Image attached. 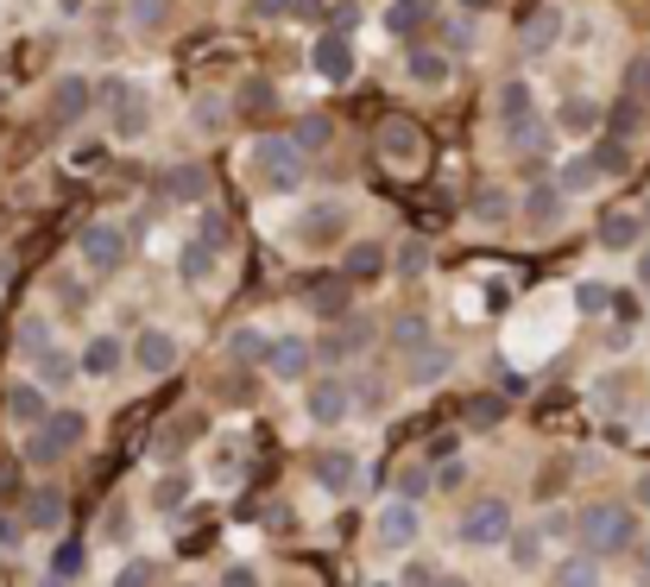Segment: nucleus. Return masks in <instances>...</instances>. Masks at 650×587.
I'll use <instances>...</instances> for the list:
<instances>
[{"label": "nucleus", "instance_id": "15", "mask_svg": "<svg viewBox=\"0 0 650 587\" xmlns=\"http://www.w3.org/2000/svg\"><path fill=\"white\" fill-rule=\"evenodd\" d=\"M600 247L607 253H644V216H631V209L607 216L600 221Z\"/></svg>", "mask_w": 650, "mask_h": 587}, {"label": "nucleus", "instance_id": "38", "mask_svg": "<svg viewBox=\"0 0 650 587\" xmlns=\"http://www.w3.org/2000/svg\"><path fill=\"white\" fill-rule=\"evenodd\" d=\"M183 493H190V480H183V474H171V480H158V487H152V506L171 511V506H183Z\"/></svg>", "mask_w": 650, "mask_h": 587}, {"label": "nucleus", "instance_id": "52", "mask_svg": "<svg viewBox=\"0 0 650 587\" xmlns=\"http://www.w3.org/2000/svg\"><path fill=\"white\" fill-rule=\"evenodd\" d=\"M480 216H487V221H499V216H506V196H493V190H487V196H480Z\"/></svg>", "mask_w": 650, "mask_h": 587}, {"label": "nucleus", "instance_id": "4", "mask_svg": "<svg viewBox=\"0 0 650 587\" xmlns=\"http://www.w3.org/2000/svg\"><path fill=\"white\" fill-rule=\"evenodd\" d=\"M499 127H506V139H512V152H537L543 120H537V96H531L524 77H512L506 89H499Z\"/></svg>", "mask_w": 650, "mask_h": 587}, {"label": "nucleus", "instance_id": "35", "mask_svg": "<svg viewBox=\"0 0 650 587\" xmlns=\"http://www.w3.org/2000/svg\"><path fill=\"white\" fill-rule=\"evenodd\" d=\"M574 310L581 316H600V310H612V291L600 285V278H588V285H574Z\"/></svg>", "mask_w": 650, "mask_h": 587}, {"label": "nucleus", "instance_id": "44", "mask_svg": "<svg viewBox=\"0 0 650 587\" xmlns=\"http://www.w3.org/2000/svg\"><path fill=\"white\" fill-rule=\"evenodd\" d=\"M423 266H430V247H404V253H398V272L404 278H423Z\"/></svg>", "mask_w": 650, "mask_h": 587}, {"label": "nucleus", "instance_id": "43", "mask_svg": "<svg viewBox=\"0 0 650 587\" xmlns=\"http://www.w3.org/2000/svg\"><path fill=\"white\" fill-rule=\"evenodd\" d=\"M202 266H216V253H209L202 240H190V247H183V278H202Z\"/></svg>", "mask_w": 650, "mask_h": 587}, {"label": "nucleus", "instance_id": "8", "mask_svg": "<svg viewBox=\"0 0 650 587\" xmlns=\"http://www.w3.org/2000/svg\"><path fill=\"white\" fill-rule=\"evenodd\" d=\"M101 101H108L114 139H146V127H152V101L139 96L133 82H108V89H101Z\"/></svg>", "mask_w": 650, "mask_h": 587}, {"label": "nucleus", "instance_id": "54", "mask_svg": "<svg viewBox=\"0 0 650 587\" xmlns=\"http://www.w3.org/2000/svg\"><path fill=\"white\" fill-rule=\"evenodd\" d=\"M638 285H644V291H650V247H644V253H638Z\"/></svg>", "mask_w": 650, "mask_h": 587}, {"label": "nucleus", "instance_id": "51", "mask_svg": "<svg viewBox=\"0 0 650 587\" xmlns=\"http://www.w3.org/2000/svg\"><path fill=\"white\" fill-rule=\"evenodd\" d=\"M197 127H221V101H197Z\"/></svg>", "mask_w": 650, "mask_h": 587}, {"label": "nucleus", "instance_id": "50", "mask_svg": "<svg viewBox=\"0 0 650 587\" xmlns=\"http://www.w3.org/2000/svg\"><path fill=\"white\" fill-rule=\"evenodd\" d=\"M221 587H259V575H253V568H228V575H221Z\"/></svg>", "mask_w": 650, "mask_h": 587}, {"label": "nucleus", "instance_id": "14", "mask_svg": "<svg viewBox=\"0 0 650 587\" xmlns=\"http://www.w3.org/2000/svg\"><path fill=\"white\" fill-rule=\"evenodd\" d=\"M417 530H423V518H417L411 499H392V506L379 511V544H386V549H411Z\"/></svg>", "mask_w": 650, "mask_h": 587}, {"label": "nucleus", "instance_id": "24", "mask_svg": "<svg viewBox=\"0 0 650 587\" xmlns=\"http://www.w3.org/2000/svg\"><path fill=\"white\" fill-rule=\"evenodd\" d=\"M379 146H386V158H398V165H411L417 152H423V139H417L411 120H386V133H379Z\"/></svg>", "mask_w": 650, "mask_h": 587}, {"label": "nucleus", "instance_id": "11", "mask_svg": "<svg viewBox=\"0 0 650 587\" xmlns=\"http://www.w3.org/2000/svg\"><path fill=\"white\" fill-rule=\"evenodd\" d=\"M127 341H120V335H89V341H82V354H77V367H82V379H114L120 367H127Z\"/></svg>", "mask_w": 650, "mask_h": 587}, {"label": "nucleus", "instance_id": "37", "mask_svg": "<svg viewBox=\"0 0 650 587\" xmlns=\"http://www.w3.org/2000/svg\"><path fill=\"white\" fill-rule=\"evenodd\" d=\"M234 360H272V341H266V335H253V329H240L234 335Z\"/></svg>", "mask_w": 650, "mask_h": 587}, {"label": "nucleus", "instance_id": "29", "mask_svg": "<svg viewBox=\"0 0 650 587\" xmlns=\"http://www.w3.org/2000/svg\"><path fill=\"white\" fill-rule=\"evenodd\" d=\"M556 587H600V563H593L588 549H581V556H569V563L556 568Z\"/></svg>", "mask_w": 650, "mask_h": 587}, {"label": "nucleus", "instance_id": "16", "mask_svg": "<svg viewBox=\"0 0 650 587\" xmlns=\"http://www.w3.org/2000/svg\"><path fill=\"white\" fill-rule=\"evenodd\" d=\"M310 360H316L310 335H284V341H272V360H266V367H272L278 379H310Z\"/></svg>", "mask_w": 650, "mask_h": 587}, {"label": "nucleus", "instance_id": "28", "mask_svg": "<svg viewBox=\"0 0 650 587\" xmlns=\"http://www.w3.org/2000/svg\"><path fill=\"white\" fill-rule=\"evenodd\" d=\"M442 372H449V348H417L411 354V386H430V379H442Z\"/></svg>", "mask_w": 650, "mask_h": 587}, {"label": "nucleus", "instance_id": "42", "mask_svg": "<svg viewBox=\"0 0 650 587\" xmlns=\"http://www.w3.org/2000/svg\"><path fill=\"white\" fill-rule=\"evenodd\" d=\"M197 240H202V247H209V253H221V247H228V221H221V216H202Z\"/></svg>", "mask_w": 650, "mask_h": 587}, {"label": "nucleus", "instance_id": "41", "mask_svg": "<svg viewBox=\"0 0 650 587\" xmlns=\"http://www.w3.org/2000/svg\"><path fill=\"white\" fill-rule=\"evenodd\" d=\"M329 133H336V127H329L322 115H310L303 127H297V146H310V152H316V146H329Z\"/></svg>", "mask_w": 650, "mask_h": 587}, {"label": "nucleus", "instance_id": "12", "mask_svg": "<svg viewBox=\"0 0 650 587\" xmlns=\"http://www.w3.org/2000/svg\"><path fill=\"white\" fill-rule=\"evenodd\" d=\"M310 70L329 82H348L354 77V44H348V32H322V39L310 44Z\"/></svg>", "mask_w": 650, "mask_h": 587}, {"label": "nucleus", "instance_id": "49", "mask_svg": "<svg viewBox=\"0 0 650 587\" xmlns=\"http://www.w3.org/2000/svg\"><path fill=\"white\" fill-rule=\"evenodd\" d=\"M436 575H442V568H430V563H411V568H404V587H436Z\"/></svg>", "mask_w": 650, "mask_h": 587}, {"label": "nucleus", "instance_id": "40", "mask_svg": "<svg viewBox=\"0 0 650 587\" xmlns=\"http://www.w3.org/2000/svg\"><path fill=\"white\" fill-rule=\"evenodd\" d=\"M626 101H638V108L650 101V58L631 63V77H626Z\"/></svg>", "mask_w": 650, "mask_h": 587}, {"label": "nucleus", "instance_id": "57", "mask_svg": "<svg viewBox=\"0 0 650 587\" xmlns=\"http://www.w3.org/2000/svg\"><path fill=\"white\" fill-rule=\"evenodd\" d=\"M13 537H20V530H13V525H0V544H13Z\"/></svg>", "mask_w": 650, "mask_h": 587}, {"label": "nucleus", "instance_id": "33", "mask_svg": "<svg viewBox=\"0 0 650 587\" xmlns=\"http://www.w3.org/2000/svg\"><path fill=\"white\" fill-rule=\"evenodd\" d=\"M499 417H506V398H493V391H487V398H468V424L473 430H499Z\"/></svg>", "mask_w": 650, "mask_h": 587}, {"label": "nucleus", "instance_id": "3", "mask_svg": "<svg viewBox=\"0 0 650 587\" xmlns=\"http://www.w3.org/2000/svg\"><path fill=\"white\" fill-rule=\"evenodd\" d=\"M247 177H253V190H297L303 183V146L297 139H253Z\"/></svg>", "mask_w": 650, "mask_h": 587}, {"label": "nucleus", "instance_id": "20", "mask_svg": "<svg viewBox=\"0 0 650 587\" xmlns=\"http://www.w3.org/2000/svg\"><path fill=\"white\" fill-rule=\"evenodd\" d=\"M20 525H26V530H58V525H63V493H58V487H32V493H26Z\"/></svg>", "mask_w": 650, "mask_h": 587}, {"label": "nucleus", "instance_id": "5", "mask_svg": "<svg viewBox=\"0 0 650 587\" xmlns=\"http://www.w3.org/2000/svg\"><path fill=\"white\" fill-rule=\"evenodd\" d=\"M77 253L89 272H120L127 266V253H133V240H127V228L120 221H89L77 235Z\"/></svg>", "mask_w": 650, "mask_h": 587}, {"label": "nucleus", "instance_id": "58", "mask_svg": "<svg viewBox=\"0 0 650 587\" xmlns=\"http://www.w3.org/2000/svg\"><path fill=\"white\" fill-rule=\"evenodd\" d=\"M468 7H487V0H468Z\"/></svg>", "mask_w": 650, "mask_h": 587}, {"label": "nucleus", "instance_id": "48", "mask_svg": "<svg viewBox=\"0 0 650 587\" xmlns=\"http://www.w3.org/2000/svg\"><path fill=\"white\" fill-rule=\"evenodd\" d=\"M152 581H158V568H152V563H133L127 575H120V587H152Z\"/></svg>", "mask_w": 650, "mask_h": 587}, {"label": "nucleus", "instance_id": "10", "mask_svg": "<svg viewBox=\"0 0 650 587\" xmlns=\"http://www.w3.org/2000/svg\"><path fill=\"white\" fill-rule=\"evenodd\" d=\"M310 474H316V487H322V493L348 499V493L360 487V455H348V449H322V455L310 461Z\"/></svg>", "mask_w": 650, "mask_h": 587}, {"label": "nucleus", "instance_id": "45", "mask_svg": "<svg viewBox=\"0 0 650 587\" xmlns=\"http://www.w3.org/2000/svg\"><path fill=\"white\" fill-rule=\"evenodd\" d=\"M297 0H253V20H291Z\"/></svg>", "mask_w": 650, "mask_h": 587}, {"label": "nucleus", "instance_id": "31", "mask_svg": "<svg viewBox=\"0 0 650 587\" xmlns=\"http://www.w3.org/2000/svg\"><path fill=\"white\" fill-rule=\"evenodd\" d=\"M593 165H600V177H626V165H631V146L626 139H600V146H593Z\"/></svg>", "mask_w": 650, "mask_h": 587}, {"label": "nucleus", "instance_id": "55", "mask_svg": "<svg viewBox=\"0 0 650 587\" xmlns=\"http://www.w3.org/2000/svg\"><path fill=\"white\" fill-rule=\"evenodd\" d=\"M638 506L650 511V474H638Z\"/></svg>", "mask_w": 650, "mask_h": 587}, {"label": "nucleus", "instance_id": "17", "mask_svg": "<svg viewBox=\"0 0 650 587\" xmlns=\"http://www.w3.org/2000/svg\"><path fill=\"white\" fill-rule=\"evenodd\" d=\"M430 20H436L430 0H392V13H386V32L411 44V39H423V32H430Z\"/></svg>", "mask_w": 650, "mask_h": 587}, {"label": "nucleus", "instance_id": "39", "mask_svg": "<svg viewBox=\"0 0 650 587\" xmlns=\"http://www.w3.org/2000/svg\"><path fill=\"white\" fill-rule=\"evenodd\" d=\"M164 190H171V196H183V202H190V196H202V190H209V177H202L197 165H183V171L171 177V183H164Z\"/></svg>", "mask_w": 650, "mask_h": 587}, {"label": "nucleus", "instance_id": "7", "mask_svg": "<svg viewBox=\"0 0 650 587\" xmlns=\"http://www.w3.org/2000/svg\"><path fill=\"white\" fill-rule=\"evenodd\" d=\"M348 411H354V391H348V379L322 372V379H310V386H303V417H310V424L336 430V424H341Z\"/></svg>", "mask_w": 650, "mask_h": 587}, {"label": "nucleus", "instance_id": "26", "mask_svg": "<svg viewBox=\"0 0 650 587\" xmlns=\"http://www.w3.org/2000/svg\"><path fill=\"white\" fill-rule=\"evenodd\" d=\"M70 379H82L77 354H63V348H44V354H39V386H70Z\"/></svg>", "mask_w": 650, "mask_h": 587}, {"label": "nucleus", "instance_id": "53", "mask_svg": "<svg viewBox=\"0 0 650 587\" xmlns=\"http://www.w3.org/2000/svg\"><path fill=\"white\" fill-rule=\"evenodd\" d=\"M631 556H638V575H631V581H644V587H650V544H644V549H631Z\"/></svg>", "mask_w": 650, "mask_h": 587}, {"label": "nucleus", "instance_id": "34", "mask_svg": "<svg viewBox=\"0 0 650 587\" xmlns=\"http://www.w3.org/2000/svg\"><path fill=\"white\" fill-rule=\"evenodd\" d=\"M392 341L404 354H417V348H430V322L423 316H398V329H392Z\"/></svg>", "mask_w": 650, "mask_h": 587}, {"label": "nucleus", "instance_id": "30", "mask_svg": "<svg viewBox=\"0 0 650 587\" xmlns=\"http://www.w3.org/2000/svg\"><path fill=\"white\" fill-rule=\"evenodd\" d=\"M506 549H512V563H518V568H537V563H543V530H537V525H518Z\"/></svg>", "mask_w": 650, "mask_h": 587}, {"label": "nucleus", "instance_id": "1", "mask_svg": "<svg viewBox=\"0 0 650 587\" xmlns=\"http://www.w3.org/2000/svg\"><path fill=\"white\" fill-rule=\"evenodd\" d=\"M574 537H581V549H588L593 563L631 556V549H638V511L619 506V499H593V506L574 518Z\"/></svg>", "mask_w": 650, "mask_h": 587}, {"label": "nucleus", "instance_id": "6", "mask_svg": "<svg viewBox=\"0 0 650 587\" xmlns=\"http://www.w3.org/2000/svg\"><path fill=\"white\" fill-rule=\"evenodd\" d=\"M82 436H89V417H82V411H51L39 430H32V461L51 468V461H63V455L77 449Z\"/></svg>", "mask_w": 650, "mask_h": 587}, {"label": "nucleus", "instance_id": "59", "mask_svg": "<svg viewBox=\"0 0 650 587\" xmlns=\"http://www.w3.org/2000/svg\"><path fill=\"white\" fill-rule=\"evenodd\" d=\"M644 228H650V209H644Z\"/></svg>", "mask_w": 650, "mask_h": 587}, {"label": "nucleus", "instance_id": "9", "mask_svg": "<svg viewBox=\"0 0 650 587\" xmlns=\"http://www.w3.org/2000/svg\"><path fill=\"white\" fill-rule=\"evenodd\" d=\"M341 235H348V202H336V196H329V202H310V209L297 216V240H303V247H329V240H341Z\"/></svg>", "mask_w": 650, "mask_h": 587}, {"label": "nucleus", "instance_id": "46", "mask_svg": "<svg viewBox=\"0 0 650 587\" xmlns=\"http://www.w3.org/2000/svg\"><path fill=\"white\" fill-rule=\"evenodd\" d=\"M133 20L152 32V26H164V0H133Z\"/></svg>", "mask_w": 650, "mask_h": 587}, {"label": "nucleus", "instance_id": "36", "mask_svg": "<svg viewBox=\"0 0 650 587\" xmlns=\"http://www.w3.org/2000/svg\"><path fill=\"white\" fill-rule=\"evenodd\" d=\"M430 487H436L430 468H404V474H398V499H411V506H417V499H423Z\"/></svg>", "mask_w": 650, "mask_h": 587}, {"label": "nucleus", "instance_id": "23", "mask_svg": "<svg viewBox=\"0 0 650 587\" xmlns=\"http://www.w3.org/2000/svg\"><path fill=\"white\" fill-rule=\"evenodd\" d=\"M562 202H569V196L556 190V183H531V190H524V221H537V228H556Z\"/></svg>", "mask_w": 650, "mask_h": 587}, {"label": "nucleus", "instance_id": "32", "mask_svg": "<svg viewBox=\"0 0 650 587\" xmlns=\"http://www.w3.org/2000/svg\"><path fill=\"white\" fill-rule=\"evenodd\" d=\"M556 32H562V13H556V7H543V13H537V20L524 26V44H531V51H550Z\"/></svg>", "mask_w": 650, "mask_h": 587}, {"label": "nucleus", "instance_id": "56", "mask_svg": "<svg viewBox=\"0 0 650 587\" xmlns=\"http://www.w3.org/2000/svg\"><path fill=\"white\" fill-rule=\"evenodd\" d=\"M436 587H468V581H461V575H436Z\"/></svg>", "mask_w": 650, "mask_h": 587}, {"label": "nucleus", "instance_id": "18", "mask_svg": "<svg viewBox=\"0 0 650 587\" xmlns=\"http://www.w3.org/2000/svg\"><path fill=\"white\" fill-rule=\"evenodd\" d=\"M404 77H411L417 89H442V82H449V51H436V44H411Z\"/></svg>", "mask_w": 650, "mask_h": 587}, {"label": "nucleus", "instance_id": "13", "mask_svg": "<svg viewBox=\"0 0 650 587\" xmlns=\"http://www.w3.org/2000/svg\"><path fill=\"white\" fill-rule=\"evenodd\" d=\"M133 367H139V372H171V367H178V335L139 329V335H133Z\"/></svg>", "mask_w": 650, "mask_h": 587}, {"label": "nucleus", "instance_id": "27", "mask_svg": "<svg viewBox=\"0 0 650 587\" xmlns=\"http://www.w3.org/2000/svg\"><path fill=\"white\" fill-rule=\"evenodd\" d=\"M593 120H600V108H593L588 96H569L562 115H556V127H562V133H593Z\"/></svg>", "mask_w": 650, "mask_h": 587}, {"label": "nucleus", "instance_id": "21", "mask_svg": "<svg viewBox=\"0 0 650 587\" xmlns=\"http://www.w3.org/2000/svg\"><path fill=\"white\" fill-rule=\"evenodd\" d=\"M341 278H348V285H373V278H386V247H379V240H360V247H348V259H341Z\"/></svg>", "mask_w": 650, "mask_h": 587}, {"label": "nucleus", "instance_id": "25", "mask_svg": "<svg viewBox=\"0 0 650 587\" xmlns=\"http://www.w3.org/2000/svg\"><path fill=\"white\" fill-rule=\"evenodd\" d=\"M593 183H600V165H593L588 152H581V158H569V165L556 171V190H562V196H588Z\"/></svg>", "mask_w": 650, "mask_h": 587}, {"label": "nucleus", "instance_id": "47", "mask_svg": "<svg viewBox=\"0 0 650 587\" xmlns=\"http://www.w3.org/2000/svg\"><path fill=\"white\" fill-rule=\"evenodd\" d=\"M461 480H468V468H461V461H442V468H436V487H442V493H454Z\"/></svg>", "mask_w": 650, "mask_h": 587}, {"label": "nucleus", "instance_id": "19", "mask_svg": "<svg viewBox=\"0 0 650 587\" xmlns=\"http://www.w3.org/2000/svg\"><path fill=\"white\" fill-rule=\"evenodd\" d=\"M89 101H96V89L82 77H63L58 89H51V115H58V127H77L82 115H89Z\"/></svg>", "mask_w": 650, "mask_h": 587}, {"label": "nucleus", "instance_id": "2", "mask_svg": "<svg viewBox=\"0 0 650 587\" xmlns=\"http://www.w3.org/2000/svg\"><path fill=\"white\" fill-rule=\"evenodd\" d=\"M512 530H518L512 506L487 493V499H468V506H461V518H454V544H468V549H499V544H512Z\"/></svg>", "mask_w": 650, "mask_h": 587}, {"label": "nucleus", "instance_id": "22", "mask_svg": "<svg viewBox=\"0 0 650 587\" xmlns=\"http://www.w3.org/2000/svg\"><path fill=\"white\" fill-rule=\"evenodd\" d=\"M7 417H13V424H44V417H51V398H44V386H32V379L7 386Z\"/></svg>", "mask_w": 650, "mask_h": 587}]
</instances>
